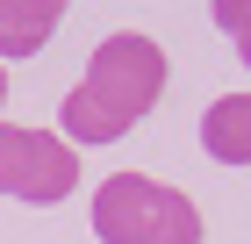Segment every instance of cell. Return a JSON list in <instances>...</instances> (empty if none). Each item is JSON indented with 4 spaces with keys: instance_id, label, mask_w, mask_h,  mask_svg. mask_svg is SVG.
Returning <instances> with one entry per match:
<instances>
[{
    "instance_id": "cell-1",
    "label": "cell",
    "mask_w": 251,
    "mask_h": 244,
    "mask_svg": "<svg viewBox=\"0 0 251 244\" xmlns=\"http://www.w3.org/2000/svg\"><path fill=\"white\" fill-rule=\"evenodd\" d=\"M165 94V51L144 29H115L100 36L79 86L58 101V136L65 144H115L144 122V108Z\"/></svg>"
},
{
    "instance_id": "cell-2",
    "label": "cell",
    "mask_w": 251,
    "mask_h": 244,
    "mask_svg": "<svg viewBox=\"0 0 251 244\" xmlns=\"http://www.w3.org/2000/svg\"><path fill=\"white\" fill-rule=\"evenodd\" d=\"M100 244H201V208L151 172H108L94 194Z\"/></svg>"
},
{
    "instance_id": "cell-3",
    "label": "cell",
    "mask_w": 251,
    "mask_h": 244,
    "mask_svg": "<svg viewBox=\"0 0 251 244\" xmlns=\"http://www.w3.org/2000/svg\"><path fill=\"white\" fill-rule=\"evenodd\" d=\"M79 187V151L50 130H22V122H0V194L29 208H58Z\"/></svg>"
},
{
    "instance_id": "cell-4",
    "label": "cell",
    "mask_w": 251,
    "mask_h": 244,
    "mask_svg": "<svg viewBox=\"0 0 251 244\" xmlns=\"http://www.w3.org/2000/svg\"><path fill=\"white\" fill-rule=\"evenodd\" d=\"M201 151L215 165H251V94H215L201 108Z\"/></svg>"
},
{
    "instance_id": "cell-5",
    "label": "cell",
    "mask_w": 251,
    "mask_h": 244,
    "mask_svg": "<svg viewBox=\"0 0 251 244\" xmlns=\"http://www.w3.org/2000/svg\"><path fill=\"white\" fill-rule=\"evenodd\" d=\"M72 0H0V65L7 57H36L58 36V22Z\"/></svg>"
},
{
    "instance_id": "cell-6",
    "label": "cell",
    "mask_w": 251,
    "mask_h": 244,
    "mask_svg": "<svg viewBox=\"0 0 251 244\" xmlns=\"http://www.w3.org/2000/svg\"><path fill=\"white\" fill-rule=\"evenodd\" d=\"M208 15L223 36H251V0H208Z\"/></svg>"
},
{
    "instance_id": "cell-7",
    "label": "cell",
    "mask_w": 251,
    "mask_h": 244,
    "mask_svg": "<svg viewBox=\"0 0 251 244\" xmlns=\"http://www.w3.org/2000/svg\"><path fill=\"white\" fill-rule=\"evenodd\" d=\"M237 57H244V72H251V36H237Z\"/></svg>"
},
{
    "instance_id": "cell-8",
    "label": "cell",
    "mask_w": 251,
    "mask_h": 244,
    "mask_svg": "<svg viewBox=\"0 0 251 244\" xmlns=\"http://www.w3.org/2000/svg\"><path fill=\"white\" fill-rule=\"evenodd\" d=\"M0 108H7V65H0Z\"/></svg>"
}]
</instances>
